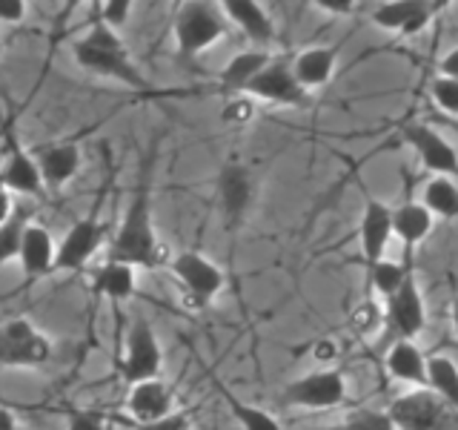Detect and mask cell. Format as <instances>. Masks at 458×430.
Wrapping results in <instances>:
<instances>
[{"label": "cell", "mask_w": 458, "mask_h": 430, "mask_svg": "<svg viewBox=\"0 0 458 430\" xmlns=\"http://www.w3.org/2000/svg\"><path fill=\"white\" fill-rule=\"evenodd\" d=\"M129 430H190V413L186 410H175L166 419H157V422H132V419H121Z\"/></svg>", "instance_id": "d590c367"}, {"label": "cell", "mask_w": 458, "mask_h": 430, "mask_svg": "<svg viewBox=\"0 0 458 430\" xmlns=\"http://www.w3.org/2000/svg\"><path fill=\"white\" fill-rule=\"evenodd\" d=\"M447 4H427V0H390V4L376 6L369 21L384 32H398L401 38H412L424 32L433 21V14Z\"/></svg>", "instance_id": "5bb4252c"}, {"label": "cell", "mask_w": 458, "mask_h": 430, "mask_svg": "<svg viewBox=\"0 0 458 430\" xmlns=\"http://www.w3.org/2000/svg\"><path fill=\"white\" fill-rule=\"evenodd\" d=\"M384 367L395 382L410 384V391L429 387V356H424V350L415 341L395 339L384 358Z\"/></svg>", "instance_id": "d6986e66"}, {"label": "cell", "mask_w": 458, "mask_h": 430, "mask_svg": "<svg viewBox=\"0 0 458 430\" xmlns=\"http://www.w3.org/2000/svg\"><path fill=\"white\" fill-rule=\"evenodd\" d=\"M338 430H398L393 416L386 410H372V408H352L344 416V425Z\"/></svg>", "instance_id": "f546056e"}, {"label": "cell", "mask_w": 458, "mask_h": 430, "mask_svg": "<svg viewBox=\"0 0 458 430\" xmlns=\"http://www.w3.org/2000/svg\"><path fill=\"white\" fill-rule=\"evenodd\" d=\"M109 236V224H104L95 215H86V219L75 221L66 236L57 244V267L61 272H78L92 262V255L100 250V244Z\"/></svg>", "instance_id": "30bf717a"}, {"label": "cell", "mask_w": 458, "mask_h": 430, "mask_svg": "<svg viewBox=\"0 0 458 430\" xmlns=\"http://www.w3.org/2000/svg\"><path fill=\"white\" fill-rule=\"evenodd\" d=\"M315 9L333 14V18H347V14H355L358 4L352 0H315Z\"/></svg>", "instance_id": "74e56055"}, {"label": "cell", "mask_w": 458, "mask_h": 430, "mask_svg": "<svg viewBox=\"0 0 458 430\" xmlns=\"http://www.w3.org/2000/svg\"><path fill=\"white\" fill-rule=\"evenodd\" d=\"M252 100H267V104L276 107H307L310 104V92L298 83L293 61H284V57H272V64L258 75L247 92Z\"/></svg>", "instance_id": "9c48e42d"}, {"label": "cell", "mask_w": 458, "mask_h": 430, "mask_svg": "<svg viewBox=\"0 0 458 430\" xmlns=\"http://www.w3.org/2000/svg\"><path fill=\"white\" fill-rule=\"evenodd\" d=\"M26 227L29 224H26L23 215H14V219L0 224V262H4V264L14 262V258H21Z\"/></svg>", "instance_id": "4dcf8cb0"}, {"label": "cell", "mask_w": 458, "mask_h": 430, "mask_svg": "<svg viewBox=\"0 0 458 430\" xmlns=\"http://www.w3.org/2000/svg\"><path fill=\"white\" fill-rule=\"evenodd\" d=\"M284 401L293 408H304V410H333L350 401L347 391V376L338 367H321L312 370L307 376L295 379L290 387L284 391Z\"/></svg>", "instance_id": "ba28073f"}, {"label": "cell", "mask_w": 458, "mask_h": 430, "mask_svg": "<svg viewBox=\"0 0 458 430\" xmlns=\"http://www.w3.org/2000/svg\"><path fill=\"white\" fill-rule=\"evenodd\" d=\"M229 23L221 4H207V0H186L178 6L172 35H175V52L181 61H198L200 52L215 47L221 38L229 35Z\"/></svg>", "instance_id": "3957f363"}, {"label": "cell", "mask_w": 458, "mask_h": 430, "mask_svg": "<svg viewBox=\"0 0 458 430\" xmlns=\"http://www.w3.org/2000/svg\"><path fill=\"white\" fill-rule=\"evenodd\" d=\"M109 262H121L135 270H157L172 264L169 247L155 233L149 176H143L140 184L135 186L118 233L109 241Z\"/></svg>", "instance_id": "6da1fadb"}, {"label": "cell", "mask_w": 458, "mask_h": 430, "mask_svg": "<svg viewBox=\"0 0 458 430\" xmlns=\"http://www.w3.org/2000/svg\"><path fill=\"white\" fill-rule=\"evenodd\" d=\"M384 310H386V322L393 324L398 339L415 341L424 333L427 310H424V296L419 290V281H415V276H410L395 296H390L384 301Z\"/></svg>", "instance_id": "9a60e30c"}, {"label": "cell", "mask_w": 458, "mask_h": 430, "mask_svg": "<svg viewBox=\"0 0 458 430\" xmlns=\"http://www.w3.org/2000/svg\"><path fill=\"white\" fill-rule=\"evenodd\" d=\"M386 322V310L378 307V301H361L355 310H352V324L361 330V333H372V330H378L381 324Z\"/></svg>", "instance_id": "e575fe53"}, {"label": "cell", "mask_w": 458, "mask_h": 430, "mask_svg": "<svg viewBox=\"0 0 458 430\" xmlns=\"http://www.w3.org/2000/svg\"><path fill=\"white\" fill-rule=\"evenodd\" d=\"M335 64H338L335 47H310L293 57V72H295L298 83L304 86L307 92H312L333 81Z\"/></svg>", "instance_id": "cb8c5ba5"}, {"label": "cell", "mask_w": 458, "mask_h": 430, "mask_svg": "<svg viewBox=\"0 0 458 430\" xmlns=\"http://www.w3.org/2000/svg\"><path fill=\"white\" fill-rule=\"evenodd\" d=\"M421 204L441 221L458 219V184L450 176H433L424 184Z\"/></svg>", "instance_id": "484cf974"}, {"label": "cell", "mask_w": 458, "mask_h": 430, "mask_svg": "<svg viewBox=\"0 0 458 430\" xmlns=\"http://www.w3.org/2000/svg\"><path fill=\"white\" fill-rule=\"evenodd\" d=\"M255 118V100L250 95H233L226 98V107L221 109V121L229 126H243Z\"/></svg>", "instance_id": "d6a6232c"}, {"label": "cell", "mask_w": 458, "mask_h": 430, "mask_svg": "<svg viewBox=\"0 0 458 430\" xmlns=\"http://www.w3.org/2000/svg\"><path fill=\"white\" fill-rule=\"evenodd\" d=\"M123 408L126 419L132 422H157L175 413V396H172V387L164 379H149L129 387Z\"/></svg>", "instance_id": "2e32d148"}, {"label": "cell", "mask_w": 458, "mask_h": 430, "mask_svg": "<svg viewBox=\"0 0 458 430\" xmlns=\"http://www.w3.org/2000/svg\"><path fill=\"white\" fill-rule=\"evenodd\" d=\"M72 55H75L78 66L92 72V75L112 78L138 92L149 90V81L143 78V72L135 66L132 57H129V49L121 40V35L112 32V29L100 21H95L89 32L72 43Z\"/></svg>", "instance_id": "7a4b0ae2"}, {"label": "cell", "mask_w": 458, "mask_h": 430, "mask_svg": "<svg viewBox=\"0 0 458 430\" xmlns=\"http://www.w3.org/2000/svg\"><path fill=\"white\" fill-rule=\"evenodd\" d=\"M21 270L26 281H38L43 276H49L57 267V244L52 233L40 224H29L26 236H23V247H21Z\"/></svg>", "instance_id": "ffe728a7"}, {"label": "cell", "mask_w": 458, "mask_h": 430, "mask_svg": "<svg viewBox=\"0 0 458 430\" xmlns=\"http://www.w3.org/2000/svg\"><path fill=\"white\" fill-rule=\"evenodd\" d=\"M226 21L233 23L243 38H250L258 49H267L276 43V23H272L269 12L258 4V0H224L221 4Z\"/></svg>", "instance_id": "ac0fdd59"}, {"label": "cell", "mask_w": 458, "mask_h": 430, "mask_svg": "<svg viewBox=\"0 0 458 430\" xmlns=\"http://www.w3.org/2000/svg\"><path fill=\"white\" fill-rule=\"evenodd\" d=\"M169 270H172V276H175V281L181 284L186 305L195 310H207L226 287L224 270L215 264L212 258L195 250H183L178 255H172Z\"/></svg>", "instance_id": "277c9868"}, {"label": "cell", "mask_w": 458, "mask_h": 430, "mask_svg": "<svg viewBox=\"0 0 458 430\" xmlns=\"http://www.w3.org/2000/svg\"><path fill=\"white\" fill-rule=\"evenodd\" d=\"M218 391H221V396H224L226 410L233 413V419H235L243 430H284L276 416L267 413L264 408H255V405H250V401L238 399L235 393H229L224 384H218Z\"/></svg>", "instance_id": "4316f807"}, {"label": "cell", "mask_w": 458, "mask_h": 430, "mask_svg": "<svg viewBox=\"0 0 458 430\" xmlns=\"http://www.w3.org/2000/svg\"><path fill=\"white\" fill-rule=\"evenodd\" d=\"M98 21L109 26L112 32H118V29L129 21V14H132L135 4L132 0H106V4H98Z\"/></svg>", "instance_id": "836d02e7"}, {"label": "cell", "mask_w": 458, "mask_h": 430, "mask_svg": "<svg viewBox=\"0 0 458 430\" xmlns=\"http://www.w3.org/2000/svg\"><path fill=\"white\" fill-rule=\"evenodd\" d=\"M92 293L100 298H109L112 305H123L138 293V270L121 264V262H106L92 270Z\"/></svg>", "instance_id": "603a6c76"}, {"label": "cell", "mask_w": 458, "mask_h": 430, "mask_svg": "<svg viewBox=\"0 0 458 430\" xmlns=\"http://www.w3.org/2000/svg\"><path fill=\"white\" fill-rule=\"evenodd\" d=\"M40 172H43V181H47V190L52 193H61L64 186L78 176L81 164H83V155L81 147L75 141H55V143H43V147L32 150Z\"/></svg>", "instance_id": "e0dca14e"}, {"label": "cell", "mask_w": 458, "mask_h": 430, "mask_svg": "<svg viewBox=\"0 0 458 430\" xmlns=\"http://www.w3.org/2000/svg\"><path fill=\"white\" fill-rule=\"evenodd\" d=\"M436 215L429 212L421 201H404L401 207H395V238L404 244L407 253H412L419 244L433 233Z\"/></svg>", "instance_id": "d4e9b609"}, {"label": "cell", "mask_w": 458, "mask_h": 430, "mask_svg": "<svg viewBox=\"0 0 458 430\" xmlns=\"http://www.w3.org/2000/svg\"><path fill=\"white\" fill-rule=\"evenodd\" d=\"M386 413L393 416L398 430H458V410L429 387L401 393Z\"/></svg>", "instance_id": "5b68a950"}, {"label": "cell", "mask_w": 458, "mask_h": 430, "mask_svg": "<svg viewBox=\"0 0 458 430\" xmlns=\"http://www.w3.org/2000/svg\"><path fill=\"white\" fill-rule=\"evenodd\" d=\"M272 64V55L267 49H247V52H238L233 61H229L221 75H218V90L233 98V95H243L247 86L261 75V72Z\"/></svg>", "instance_id": "7402d4cb"}, {"label": "cell", "mask_w": 458, "mask_h": 430, "mask_svg": "<svg viewBox=\"0 0 458 430\" xmlns=\"http://www.w3.org/2000/svg\"><path fill=\"white\" fill-rule=\"evenodd\" d=\"M52 358V341L26 315H14L0 330V365L4 367H40Z\"/></svg>", "instance_id": "52a82bcc"}, {"label": "cell", "mask_w": 458, "mask_h": 430, "mask_svg": "<svg viewBox=\"0 0 458 430\" xmlns=\"http://www.w3.org/2000/svg\"><path fill=\"white\" fill-rule=\"evenodd\" d=\"M438 72H441V78H450V81H458V47H453L447 55L441 57V64H438Z\"/></svg>", "instance_id": "ab89813d"}, {"label": "cell", "mask_w": 458, "mask_h": 430, "mask_svg": "<svg viewBox=\"0 0 458 430\" xmlns=\"http://www.w3.org/2000/svg\"><path fill=\"white\" fill-rule=\"evenodd\" d=\"M66 422V430H106L104 416L92 410H69Z\"/></svg>", "instance_id": "8d00e7d4"}, {"label": "cell", "mask_w": 458, "mask_h": 430, "mask_svg": "<svg viewBox=\"0 0 458 430\" xmlns=\"http://www.w3.org/2000/svg\"><path fill=\"white\" fill-rule=\"evenodd\" d=\"M218 204L226 221V229H238L255 204V178L241 161L224 164L218 176Z\"/></svg>", "instance_id": "8fae6325"}, {"label": "cell", "mask_w": 458, "mask_h": 430, "mask_svg": "<svg viewBox=\"0 0 458 430\" xmlns=\"http://www.w3.org/2000/svg\"><path fill=\"white\" fill-rule=\"evenodd\" d=\"M29 12V4H23V0H12V4H6L4 9H0V21L4 23H23Z\"/></svg>", "instance_id": "f35d334b"}, {"label": "cell", "mask_w": 458, "mask_h": 430, "mask_svg": "<svg viewBox=\"0 0 458 430\" xmlns=\"http://www.w3.org/2000/svg\"><path fill=\"white\" fill-rule=\"evenodd\" d=\"M118 370H121V379L129 387L149 382V379H164L161 376L164 350H161V341H157L155 330L147 319H135L132 327H129Z\"/></svg>", "instance_id": "8992f818"}, {"label": "cell", "mask_w": 458, "mask_h": 430, "mask_svg": "<svg viewBox=\"0 0 458 430\" xmlns=\"http://www.w3.org/2000/svg\"><path fill=\"white\" fill-rule=\"evenodd\" d=\"M404 141L419 155V161L427 172H433V176H450V178L458 176V152L438 129H433L429 124H407Z\"/></svg>", "instance_id": "4fadbf2b"}, {"label": "cell", "mask_w": 458, "mask_h": 430, "mask_svg": "<svg viewBox=\"0 0 458 430\" xmlns=\"http://www.w3.org/2000/svg\"><path fill=\"white\" fill-rule=\"evenodd\" d=\"M0 427H4V430H18V419H14V410L9 405H4V413H0Z\"/></svg>", "instance_id": "60d3db41"}, {"label": "cell", "mask_w": 458, "mask_h": 430, "mask_svg": "<svg viewBox=\"0 0 458 430\" xmlns=\"http://www.w3.org/2000/svg\"><path fill=\"white\" fill-rule=\"evenodd\" d=\"M393 236H395V210L390 204H384V201L367 195L361 224H358V241H361V258L367 262V270L384 262Z\"/></svg>", "instance_id": "7c38bea8"}, {"label": "cell", "mask_w": 458, "mask_h": 430, "mask_svg": "<svg viewBox=\"0 0 458 430\" xmlns=\"http://www.w3.org/2000/svg\"><path fill=\"white\" fill-rule=\"evenodd\" d=\"M429 95H433L436 107L444 112V118L458 121V81L450 78H436L433 86H429Z\"/></svg>", "instance_id": "1f68e13d"}, {"label": "cell", "mask_w": 458, "mask_h": 430, "mask_svg": "<svg viewBox=\"0 0 458 430\" xmlns=\"http://www.w3.org/2000/svg\"><path fill=\"white\" fill-rule=\"evenodd\" d=\"M429 391L458 410V365L450 356H429Z\"/></svg>", "instance_id": "83f0119b"}, {"label": "cell", "mask_w": 458, "mask_h": 430, "mask_svg": "<svg viewBox=\"0 0 458 430\" xmlns=\"http://www.w3.org/2000/svg\"><path fill=\"white\" fill-rule=\"evenodd\" d=\"M441 124H444V126H450V133H455V135H458V121H450V118H444Z\"/></svg>", "instance_id": "7bdbcfd3"}, {"label": "cell", "mask_w": 458, "mask_h": 430, "mask_svg": "<svg viewBox=\"0 0 458 430\" xmlns=\"http://www.w3.org/2000/svg\"><path fill=\"white\" fill-rule=\"evenodd\" d=\"M4 190L12 195H40L47 190L43 172L35 152H26L23 147H9L4 158Z\"/></svg>", "instance_id": "44dd1931"}, {"label": "cell", "mask_w": 458, "mask_h": 430, "mask_svg": "<svg viewBox=\"0 0 458 430\" xmlns=\"http://www.w3.org/2000/svg\"><path fill=\"white\" fill-rule=\"evenodd\" d=\"M450 324H453V333L458 336V296L450 301Z\"/></svg>", "instance_id": "b9f144b4"}, {"label": "cell", "mask_w": 458, "mask_h": 430, "mask_svg": "<svg viewBox=\"0 0 458 430\" xmlns=\"http://www.w3.org/2000/svg\"><path fill=\"white\" fill-rule=\"evenodd\" d=\"M367 276H369V284H372V290H376L384 301L395 296L401 287H404V281L412 276V272L407 267H401L395 262H390V258H384V262H378L376 267H369L367 270Z\"/></svg>", "instance_id": "f1b7e54d"}]
</instances>
